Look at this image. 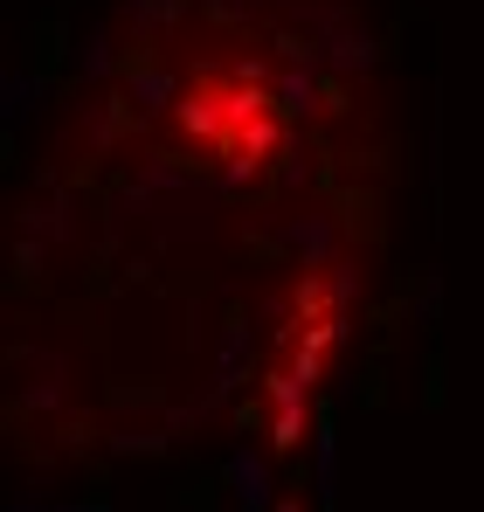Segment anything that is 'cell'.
<instances>
[{
	"instance_id": "obj_1",
	"label": "cell",
	"mask_w": 484,
	"mask_h": 512,
	"mask_svg": "<svg viewBox=\"0 0 484 512\" xmlns=\"http://www.w3.org/2000/svg\"><path fill=\"white\" fill-rule=\"evenodd\" d=\"M229 492L242 512H270V457L263 450H249V443L229 450Z\"/></svg>"
},
{
	"instance_id": "obj_2",
	"label": "cell",
	"mask_w": 484,
	"mask_h": 512,
	"mask_svg": "<svg viewBox=\"0 0 484 512\" xmlns=\"http://www.w3.org/2000/svg\"><path fill=\"white\" fill-rule=\"evenodd\" d=\"M173 70H160V63H132V70H125V97H132V111H139V118H153V111H166V104H173Z\"/></svg>"
},
{
	"instance_id": "obj_3",
	"label": "cell",
	"mask_w": 484,
	"mask_h": 512,
	"mask_svg": "<svg viewBox=\"0 0 484 512\" xmlns=\"http://www.w3.org/2000/svg\"><path fill=\"white\" fill-rule=\"evenodd\" d=\"M242 360H249V319H236V326L222 333V346H215V395H208V402H222V395L242 388Z\"/></svg>"
},
{
	"instance_id": "obj_4",
	"label": "cell",
	"mask_w": 484,
	"mask_h": 512,
	"mask_svg": "<svg viewBox=\"0 0 484 512\" xmlns=\"http://www.w3.org/2000/svg\"><path fill=\"white\" fill-rule=\"evenodd\" d=\"M339 243V229L325 222V215H305V222H291V250H305V263H325Z\"/></svg>"
},
{
	"instance_id": "obj_5",
	"label": "cell",
	"mask_w": 484,
	"mask_h": 512,
	"mask_svg": "<svg viewBox=\"0 0 484 512\" xmlns=\"http://www.w3.org/2000/svg\"><path fill=\"white\" fill-rule=\"evenodd\" d=\"M125 7H132V21H139V28L153 35V28H166V21H173V14H180L187 0H125Z\"/></svg>"
},
{
	"instance_id": "obj_6",
	"label": "cell",
	"mask_w": 484,
	"mask_h": 512,
	"mask_svg": "<svg viewBox=\"0 0 484 512\" xmlns=\"http://www.w3.org/2000/svg\"><path fill=\"white\" fill-rule=\"evenodd\" d=\"M277 97H284V111H319V84H312V77H298V70L277 84Z\"/></svg>"
},
{
	"instance_id": "obj_7",
	"label": "cell",
	"mask_w": 484,
	"mask_h": 512,
	"mask_svg": "<svg viewBox=\"0 0 484 512\" xmlns=\"http://www.w3.org/2000/svg\"><path fill=\"white\" fill-rule=\"evenodd\" d=\"M332 485H339V443L332 429H319V499H332Z\"/></svg>"
},
{
	"instance_id": "obj_8",
	"label": "cell",
	"mask_w": 484,
	"mask_h": 512,
	"mask_svg": "<svg viewBox=\"0 0 484 512\" xmlns=\"http://www.w3.org/2000/svg\"><path fill=\"white\" fill-rule=\"evenodd\" d=\"M270 443H305V409H277V423H270Z\"/></svg>"
},
{
	"instance_id": "obj_9",
	"label": "cell",
	"mask_w": 484,
	"mask_h": 512,
	"mask_svg": "<svg viewBox=\"0 0 484 512\" xmlns=\"http://www.w3.org/2000/svg\"><path fill=\"white\" fill-rule=\"evenodd\" d=\"M77 70H90V77H104V70H111V42H104V35H90V42H83Z\"/></svg>"
},
{
	"instance_id": "obj_10",
	"label": "cell",
	"mask_w": 484,
	"mask_h": 512,
	"mask_svg": "<svg viewBox=\"0 0 484 512\" xmlns=\"http://www.w3.org/2000/svg\"><path fill=\"white\" fill-rule=\"evenodd\" d=\"M242 7H256V0H215V14H242Z\"/></svg>"
},
{
	"instance_id": "obj_11",
	"label": "cell",
	"mask_w": 484,
	"mask_h": 512,
	"mask_svg": "<svg viewBox=\"0 0 484 512\" xmlns=\"http://www.w3.org/2000/svg\"><path fill=\"white\" fill-rule=\"evenodd\" d=\"M277 512H305V506H298V499H284V506H277Z\"/></svg>"
}]
</instances>
